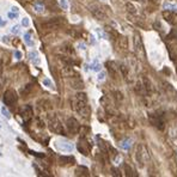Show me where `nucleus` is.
<instances>
[{
  "instance_id": "1",
  "label": "nucleus",
  "mask_w": 177,
  "mask_h": 177,
  "mask_svg": "<svg viewBox=\"0 0 177 177\" xmlns=\"http://www.w3.org/2000/svg\"><path fill=\"white\" fill-rule=\"evenodd\" d=\"M72 106L83 117H88L91 114V109L88 105V97L84 92H79L74 96V98L72 100Z\"/></svg>"
},
{
  "instance_id": "2",
  "label": "nucleus",
  "mask_w": 177,
  "mask_h": 177,
  "mask_svg": "<svg viewBox=\"0 0 177 177\" xmlns=\"http://www.w3.org/2000/svg\"><path fill=\"white\" fill-rule=\"evenodd\" d=\"M2 99H4V103H5L6 105L13 106V105H16L17 102H18V94H17V92H16L14 90H7V91L4 93Z\"/></svg>"
},
{
  "instance_id": "3",
  "label": "nucleus",
  "mask_w": 177,
  "mask_h": 177,
  "mask_svg": "<svg viewBox=\"0 0 177 177\" xmlns=\"http://www.w3.org/2000/svg\"><path fill=\"white\" fill-rule=\"evenodd\" d=\"M49 128H50L54 133H56V134H61V135L65 134V130H64V127H62L61 122H60L55 116L50 117V120H49Z\"/></svg>"
},
{
  "instance_id": "4",
  "label": "nucleus",
  "mask_w": 177,
  "mask_h": 177,
  "mask_svg": "<svg viewBox=\"0 0 177 177\" xmlns=\"http://www.w3.org/2000/svg\"><path fill=\"white\" fill-rule=\"evenodd\" d=\"M66 124H67V129H68V132L71 134H77L80 130V124L77 121V118H74V117H70L67 120Z\"/></svg>"
},
{
  "instance_id": "5",
  "label": "nucleus",
  "mask_w": 177,
  "mask_h": 177,
  "mask_svg": "<svg viewBox=\"0 0 177 177\" xmlns=\"http://www.w3.org/2000/svg\"><path fill=\"white\" fill-rule=\"evenodd\" d=\"M148 118H150L151 124H153V126H154V127H157V128H159L160 130H163V129H164L165 124H164V121H163V118H162V116H160V115H154V114H151V115L148 116Z\"/></svg>"
},
{
  "instance_id": "6",
  "label": "nucleus",
  "mask_w": 177,
  "mask_h": 177,
  "mask_svg": "<svg viewBox=\"0 0 177 177\" xmlns=\"http://www.w3.org/2000/svg\"><path fill=\"white\" fill-rule=\"evenodd\" d=\"M163 17L164 19L171 24V25H176L177 24V13L176 11H170V10H164L163 12Z\"/></svg>"
},
{
  "instance_id": "7",
  "label": "nucleus",
  "mask_w": 177,
  "mask_h": 177,
  "mask_svg": "<svg viewBox=\"0 0 177 177\" xmlns=\"http://www.w3.org/2000/svg\"><path fill=\"white\" fill-rule=\"evenodd\" d=\"M77 147H78L79 152H80V153H83L84 156H88V153H90V150H91V145L88 144V140H86L84 136L79 140V142H78Z\"/></svg>"
},
{
  "instance_id": "8",
  "label": "nucleus",
  "mask_w": 177,
  "mask_h": 177,
  "mask_svg": "<svg viewBox=\"0 0 177 177\" xmlns=\"http://www.w3.org/2000/svg\"><path fill=\"white\" fill-rule=\"evenodd\" d=\"M60 25H61V20H60L59 18H52V19H49V20L42 23V28H44V29H49V30L58 29Z\"/></svg>"
},
{
  "instance_id": "9",
  "label": "nucleus",
  "mask_w": 177,
  "mask_h": 177,
  "mask_svg": "<svg viewBox=\"0 0 177 177\" xmlns=\"http://www.w3.org/2000/svg\"><path fill=\"white\" fill-rule=\"evenodd\" d=\"M90 11H91V13L93 14V17H96L97 19H104L105 18V13L103 12V10L100 8V7H98V6H94V5H92L91 7H90Z\"/></svg>"
},
{
  "instance_id": "10",
  "label": "nucleus",
  "mask_w": 177,
  "mask_h": 177,
  "mask_svg": "<svg viewBox=\"0 0 177 177\" xmlns=\"http://www.w3.org/2000/svg\"><path fill=\"white\" fill-rule=\"evenodd\" d=\"M56 147L62 151V152H71L73 150V145L67 142V141H58L56 142Z\"/></svg>"
},
{
  "instance_id": "11",
  "label": "nucleus",
  "mask_w": 177,
  "mask_h": 177,
  "mask_svg": "<svg viewBox=\"0 0 177 177\" xmlns=\"http://www.w3.org/2000/svg\"><path fill=\"white\" fill-rule=\"evenodd\" d=\"M20 115H22V117H23L25 121L30 120V118L32 117V115H34V112H32V108H31L30 105H25V106L20 110Z\"/></svg>"
},
{
  "instance_id": "12",
  "label": "nucleus",
  "mask_w": 177,
  "mask_h": 177,
  "mask_svg": "<svg viewBox=\"0 0 177 177\" xmlns=\"http://www.w3.org/2000/svg\"><path fill=\"white\" fill-rule=\"evenodd\" d=\"M74 162H76L74 158L71 156H61L59 158L60 165H72V164H74Z\"/></svg>"
},
{
  "instance_id": "13",
  "label": "nucleus",
  "mask_w": 177,
  "mask_h": 177,
  "mask_svg": "<svg viewBox=\"0 0 177 177\" xmlns=\"http://www.w3.org/2000/svg\"><path fill=\"white\" fill-rule=\"evenodd\" d=\"M29 58H30V60L35 65H40V55H38L37 52H30L29 53Z\"/></svg>"
},
{
  "instance_id": "14",
  "label": "nucleus",
  "mask_w": 177,
  "mask_h": 177,
  "mask_svg": "<svg viewBox=\"0 0 177 177\" xmlns=\"http://www.w3.org/2000/svg\"><path fill=\"white\" fill-rule=\"evenodd\" d=\"M117 40H118V46H120L122 49H127V47H128V40H127V37H124V36H118Z\"/></svg>"
},
{
  "instance_id": "15",
  "label": "nucleus",
  "mask_w": 177,
  "mask_h": 177,
  "mask_svg": "<svg viewBox=\"0 0 177 177\" xmlns=\"http://www.w3.org/2000/svg\"><path fill=\"white\" fill-rule=\"evenodd\" d=\"M71 85H72V88H84V83H83L79 78L71 80Z\"/></svg>"
},
{
  "instance_id": "16",
  "label": "nucleus",
  "mask_w": 177,
  "mask_h": 177,
  "mask_svg": "<svg viewBox=\"0 0 177 177\" xmlns=\"http://www.w3.org/2000/svg\"><path fill=\"white\" fill-rule=\"evenodd\" d=\"M120 146H121V148H123V150H129L130 146H132V140H130V139H124V140L121 141Z\"/></svg>"
},
{
  "instance_id": "17",
  "label": "nucleus",
  "mask_w": 177,
  "mask_h": 177,
  "mask_svg": "<svg viewBox=\"0 0 177 177\" xmlns=\"http://www.w3.org/2000/svg\"><path fill=\"white\" fill-rule=\"evenodd\" d=\"M76 175H78V176H88V170L84 166H79L76 170Z\"/></svg>"
},
{
  "instance_id": "18",
  "label": "nucleus",
  "mask_w": 177,
  "mask_h": 177,
  "mask_svg": "<svg viewBox=\"0 0 177 177\" xmlns=\"http://www.w3.org/2000/svg\"><path fill=\"white\" fill-rule=\"evenodd\" d=\"M163 7H164V10H170V11H176L177 12V5H175V4H171V2L165 1L164 5H163Z\"/></svg>"
},
{
  "instance_id": "19",
  "label": "nucleus",
  "mask_w": 177,
  "mask_h": 177,
  "mask_svg": "<svg viewBox=\"0 0 177 177\" xmlns=\"http://www.w3.org/2000/svg\"><path fill=\"white\" fill-rule=\"evenodd\" d=\"M90 68H91L92 71H96V72H99V71L102 70V66H100V64H99V62H97V61H94V62H92V64L90 65Z\"/></svg>"
},
{
  "instance_id": "20",
  "label": "nucleus",
  "mask_w": 177,
  "mask_h": 177,
  "mask_svg": "<svg viewBox=\"0 0 177 177\" xmlns=\"http://www.w3.org/2000/svg\"><path fill=\"white\" fill-rule=\"evenodd\" d=\"M24 40H25V43H26L28 46H30V47H32V46H34V41H32V38H31V35H30L29 32L24 35Z\"/></svg>"
},
{
  "instance_id": "21",
  "label": "nucleus",
  "mask_w": 177,
  "mask_h": 177,
  "mask_svg": "<svg viewBox=\"0 0 177 177\" xmlns=\"http://www.w3.org/2000/svg\"><path fill=\"white\" fill-rule=\"evenodd\" d=\"M43 85H44V86H47V88H54V85H53L52 80H50V79H48V78L43 79Z\"/></svg>"
},
{
  "instance_id": "22",
  "label": "nucleus",
  "mask_w": 177,
  "mask_h": 177,
  "mask_svg": "<svg viewBox=\"0 0 177 177\" xmlns=\"http://www.w3.org/2000/svg\"><path fill=\"white\" fill-rule=\"evenodd\" d=\"M126 7H127V8H128V11H129V12H132V13H135V12H136V11H135L136 8H135V6H134L133 4H127V5H126Z\"/></svg>"
},
{
  "instance_id": "23",
  "label": "nucleus",
  "mask_w": 177,
  "mask_h": 177,
  "mask_svg": "<svg viewBox=\"0 0 177 177\" xmlns=\"http://www.w3.org/2000/svg\"><path fill=\"white\" fill-rule=\"evenodd\" d=\"M123 166H124V169H126V171H127V174H126V175H127V176H133V174H132L133 171H132V169H130V166H129L128 164H124Z\"/></svg>"
},
{
  "instance_id": "24",
  "label": "nucleus",
  "mask_w": 177,
  "mask_h": 177,
  "mask_svg": "<svg viewBox=\"0 0 177 177\" xmlns=\"http://www.w3.org/2000/svg\"><path fill=\"white\" fill-rule=\"evenodd\" d=\"M1 112L4 114V116H5L6 118H10V117H11V115H10V112L7 111V109H6L5 106H2V108H1Z\"/></svg>"
},
{
  "instance_id": "25",
  "label": "nucleus",
  "mask_w": 177,
  "mask_h": 177,
  "mask_svg": "<svg viewBox=\"0 0 177 177\" xmlns=\"http://www.w3.org/2000/svg\"><path fill=\"white\" fill-rule=\"evenodd\" d=\"M60 5H61V7H62L64 10H67V8H68V2H67V0H60Z\"/></svg>"
},
{
  "instance_id": "26",
  "label": "nucleus",
  "mask_w": 177,
  "mask_h": 177,
  "mask_svg": "<svg viewBox=\"0 0 177 177\" xmlns=\"http://www.w3.org/2000/svg\"><path fill=\"white\" fill-rule=\"evenodd\" d=\"M19 31H20V26H19V25H14V26L12 28V30H11L12 34H19Z\"/></svg>"
},
{
  "instance_id": "27",
  "label": "nucleus",
  "mask_w": 177,
  "mask_h": 177,
  "mask_svg": "<svg viewBox=\"0 0 177 177\" xmlns=\"http://www.w3.org/2000/svg\"><path fill=\"white\" fill-rule=\"evenodd\" d=\"M8 18L10 19H14V18H17V16H18V13L17 12H13V11H11V12H8Z\"/></svg>"
},
{
  "instance_id": "28",
  "label": "nucleus",
  "mask_w": 177,
  "mask_h": 177,
  "mask_svg": "<svg viewBox=\"0 0 177 177\" xmlns=\"http://www.w3.org/2000/svg\"><path fill=\"white\" fill-rule=\"evenodd\" d=\"M29 23H30V22H29V18H24V19L22 20V25H23V26H29Z\"/></svg>"
},
{
  "instance_id": "29",
  "label": "nucleus",
  "mask_w": 177,
  "mask_h": 177,
  "mask_svg": "<svg viewBox=\"0 0 177 177\" xmlns=\"http://www.w3.org/2000/svg\"><path fill=\"white\" fill-rule=\"evenodd\" d=\"M97 34H98V36H99V37H102V38H105V37H106V35H105L102 30H99V29H97Z\"/></svg>"
},
{
  "instance_id": "30",
  "label": "nucleus",
  "mask_w": 177,
  "mask_h": 177,
  "mask_svg": "<svg viewBox=\"0 0 177 177\" xmlns=\"http://www.w3.org/2000/svg\"><path fill=\"white\" fill-rule=\"evenodd\" d=\"M104 77H105V73L104 72H100L99 74H98V80L100 82V80H104Z\"/></svg>"
},
{
  "instance_id": "31",
  "label": "nucleus",
  "mask_w": 177,
  "mask_h": 177,
  "mask_svg": "<svg viewBox=\"0 0 177 177\" xmlns=\"http://www.w3.org/2000/svg\"><path fill=\"white\" fill-rule=\"evenodd\" d=\"M30 153H31V154H34V156L41 157V158H42V157H44V154H43V153H37V152H34V151H30Z\"/></svg>"
},
{
  "instance_id": "32",
  "label": "nucleus",
  "mask_w": 177,
  "mask_h": 177,
  "mask_svg": "<svg viewBox=\"0 0 177 177\" xmlns=\"http://www.w3.org/2000/svg\"><path fill=\"white\" fill-rule=\"evenodd\" d=\"M35 10H36L37 12H42V11H43V7H42V6H38V5H35Z\"/></svg>"
},
{
  "instance_id": "33",
  "label": "nucleus",
  "mask_w": 177,
  "mask_h": 177,
  "mask_svg": "<svg viewBox=\"0 0 177 177\" xmlns=\"http://www.w3.org/2000/svg\"><path fill=\"white\" fill-rule=\"evenodd\" d=\"M14 56H16V59H18V60H19V59H20V58H22V53H20V52H18V50H17V52H16V53H14Z\"/></svg>"
},
{
  "instance_id": "34",
  "label": "nucleus",
  "mask_w": 177,
  "mask_h": 177,
  "mask_svg": "<svg viewBox=\"0 0 177 177\" xmlns=\"http://www.w3.org/2000/svg\"><path fill=\"white\" fill-rule=\"evenodd\" d=\"M11 11H13V12H17V13H18V8H17V7H16V6H13V7H12V10H11Z\"/></svg>"
},
{
  "instance_id": "35",
  "label": "nucleus",
  "mask_w": 177,
  "mask_h": 177,
  "mask_svg": "<svg viewBox=\"0 0 177 177\" xmlns=\"http://www.w3.org/2000/svg\"><path fill=\"white\" fill-rule=\"evenodd\" d=\"M5 24H6V23H5V22H4V20H2V18H1V17H0V25H2V26H4V25H5Z\"/></svg>"
},
{
  "instance_id": "36",
  "label": "nucleus",
  "mask_w": 177,
  "mask_h": 177,
  "mask_svg": "<svg viewBox=\"0 0 177 177\" xmlns=\"http://www.w3.org/2000/svg\"><path fill=\"white\" fill-rule=\"evenodd\" d=\"M1 71H2V62H1V60H0V73H1Z\"/></svg>"
}]
</instances>
